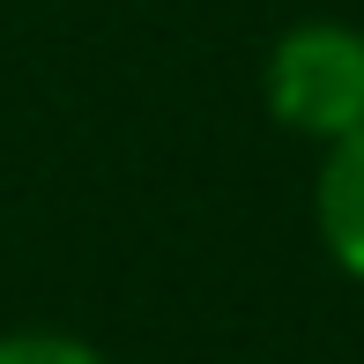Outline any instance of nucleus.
Returning <instances> with one entry per match:
<instances>
[{
	"instance_id": "obj_1",
	"label": "nucleus",
	"mask_w": 364,
	"mask_h": 364,
	"mask_svg": "<svg viewBox=\"0 0 364 364\" xmlns=\"http://www.w3.org/2000/svg\"><path fill=\"white\" fill-rule=\"evenodd\" d=\"M260 97H268L275 127L297 141H342L364 127V30L335 23V15H312L290 23L275 38L268 68H260Z\"/></svg>"
},
{
	"instance_id": "obj_2",
	"label": "nucleus",
	"mask_w": 364,
	"mask_h": 364,
	"mask_svg": "<svg viewBox=\"0 0 364 364\" xmlns=\"http://www.w3.org/2000/svg\"><path fill=\"white\" fill-rule=\"evenodd\" d=\"M312 230L327 260L350 283H364V127L320 149V186H312Z\"/></svg>"
},
{
	"instance_id": "obj_3",
	"label": "nucleus",
	"mask_w": 364,
	"mask_h": 364,
	"mask_svg": "<svg viewBox=\"0 0 364 364\" xmlns=\"http://www.w3.org/2000/svg\"><path fill=\"white\" fill-rule=\"evenodd\" d=\"M0 364H112V357L53 327H23V335H0Z\"/></svg>"
}]
</instances>
